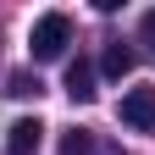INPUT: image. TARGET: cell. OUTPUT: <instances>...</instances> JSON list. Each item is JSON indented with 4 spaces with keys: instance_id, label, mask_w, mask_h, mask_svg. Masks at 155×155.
<instances>
[{
    "instance_id": "obj_8",
    "label": "cell",
    "mask_w": 155,
    "mask_h": 155,
    "mask_svg": "<svg viewBox=\"0 0 155 155\" xmlns=\"http://www.w3.org/2000/svg\"><path fill=\"white\" fill-rule=\"evenodd\" d=\"M139 45L155 55V11H144V17H139Z\"/></svg>"
},
{
    "instance_id": "obj_9",
    "label": "cell",
    "mask_w": 155,
    "mask_h": 155,
    "mask_svg": "<svg viewBox=\"0 0 155 155\" xmlns=\"http://www.w3.org/2000/svg\"><path fill=\"white\" fill-rule=\"evenodd\" d=\"M94 155H122L116 144H105V139H94Z\"/></svg>"
},
{
    "instance_id": "obj_2",
    "label": "cell",
    "mask_w": 155,
    "mask_h": 155,
    "mask_svg": "<svg viewBox=\"0 0 155 155\" xmlns=\"http://www.w3.org/2000/svg\"><path fill=\"white\" fill-rule=\"evenodd\" d=\"M122 122L139 127V133H155V89L150 83H139V89L122 94Z\"/></svg>"
},
{
    "instance_id": "obj_5",
    "label": "cell",
    "mask_w": 155,
    "mask_h": 155,
    "mask_svg": "<svg viewBox=\"0 0 155 155\" xmlns=\"http://www.w3.org/2000/svg\"><path fill=\"white\" fill-rule=\"evenodd\" d=\"M100 72H105V78H127V72H133V50L122 45V39H111V45H105V55H100Z\"/></svg>"
},
{
    "instance_id": "obj_4",
    "label": "cell",
    "mask_w": 155,
    "mask_h": 155,
    "mask_svg": "<svg viewBox=\"0 0 155 155\" xmlns=\"http://www.w3.org/2000/svg\"><path fill=\"white\" fill-rule=\"evenodd\" d=\"M67 94H72V105H89L94 94H100V89H94V67H89V61H72V67H67Z\"/></svg>"
},
{
    "instance_id": "obj_1",
    "label": "cell",
    "mask_w": 155,
    "mask_h": 155,
    "mask_svg": "<svg viewBox=\"0 0 155 155\" xmlns=\"http://www.w3.org/2000/svg\"><path fill=\"white\" fill-rule=\"evenodd\" d=\"M67 45H72V17H67V11H45V17L33 22V33H28L33 61H61Z\"/></svg>"
},
{
    "instance_id": "obj_6",
    "label": "cell",
    "mask_w": 155,
    "mask_h": 155,
    "mask_svg": "<svg viewBox=\"0 0 155 155\" xmlns=\"http://www.w3.org/2000/svg\"><path fill=\"white\" fill-rule=\"evenodd\" d=\"M6 94H11V100H39V94H45V83H39V72H11Z\"/></svg>"
},
{
    "instance_id": "obj_3",
    "label": "cell",
    "mask_w": 155,
    "mask_h": 155,
    "mask_svg": "<svg viewBox=\"0 0 155 155\" xmlns=\"http://www.w3.org/2000/svg\"><path fill=\"white\" fill-rule=\"evenodd\" d=\"M39 144H45V122L39 116H17L6 127V155H39Z\"/></svg>"
},
{
    "instance_id": "obj_7",
    "label": "cell",
    "mask_w": 155,
    "mask_h": 155,
    "mask_svg": "<svg viewBox=\"0 0 155 155\" xmlns=\"http://www.w3.org/2000/svg\"><path fill=\"white\" fill-rule=\"evenodd\" d=\"M61 155H94V133H67Z\"/></svg>"
}]
</instances>
